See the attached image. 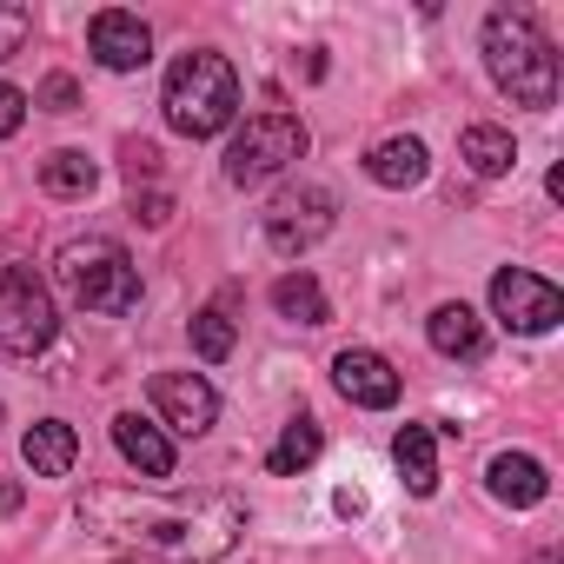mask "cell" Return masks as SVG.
<instances>
[{"label":"cell","mask_w":564,"mask_h":564,"mask_svg":"<svg viewBox=\"0 0 564 564\" xmlns=\"http://www.w3.org/2000/svg\"><path fill=\"white\" fill-rule=\"evenodd\" d=\"M14 511H21V485L0 478V518H14Z\"/></svg>","instance_id":"27"},{"label":"cell","mask_w":564,"mask_h":564,"mask_svg":"<svg viewBox=\"0 0 564 564\" xmlns=\"http://www.w3.org/2000/svg\"><path fill=\"white\" fill-rule=\"evenodd\" d=\"M41 107H47V113H74V107H80L74 74H47V80H41Z\"/></svg>","instance_id":"24"},{"label":"cell","mask_w":564,"mask_h":564,"mask_svg":"<svg viewBox=\"0 0 564 564\" xmlns=\"http://www.w3.org/2000/svg\"><path fill=\"white\" fill-rule=\"evenodd\" d=\"M333 386H339L352 405H366V412L399 405V372H392V359H386V352H366V346H346V352L333 359Z\"/></svg>","instance_id":"11"},{"label":"cell","mask_w":564,"mask_h":564,"mask_svg":"<svg viewBox=\"0 0 564 564\" xmlns=\"http://www.w3.org/2000/svg\"><path fill=\"white\" fill-rule=\"evenodd\" d=\"M153 412H160L173 432L199 438V432L219 419V392H213L199 372H153Z\"/></svg>","instance_id":"9"},{"label":"cell","mask_w":564,"mask_h":564,"mask_svg":"<svg viewBox=\"0 0 564 564\" xmlns=\"http://www.w3.org/2000/svg\"><path fill=\"white\" fill-rule=\"evenodd\" d=\"M54 333H61V313L47 279L34 265H0V352L34 359L54 346Z\"/></svg>","instance_id":"5"},{"label":"cell","mask_w":564,"mask_h":564,"mask_svg":"<svg viewBox=\"0 0 564 564\" xmlns=\"http://www.w3.org/2000/svg\"><path fill=\"white\" fill-rule=\"evenodd\" d=\"M41 186H47L54 199H87V193L100 186V166H94L87 153L61 147V153H47V160H41Z\"/></svg>","instance_id":"21"},{"label":"cell","mask_w":564,"mask_h":564,"mask_svg":"<svg viewBox=\"0 0 564 564\" xmlns=\"http://www.w3.org/2000/svg\"><path fill=\"white\" fill-rule=\"evenodd\" d=\"M458 160H465L478 180H505V173L518 166V147H511L505 127H465V133H458Z\"/></svg>","instance_id":"18"},{"label":"cell","mask_w":564,"mask_h":564,"mask_svg":"<svg viewBox=\"0 0 564 564\" xmlns=\"http://www.w3.org/2000/svg\"><path fill=\"white\" fill-rule=\"evenodd\" d=\"M392 465H399V478H405L412 498H432V491H438V432H432V425H399Z\"/></svg>","instance_id":"14"},{"label":"cell","mask_w":564,"mask_h":564,"mask_svg":"<svg viewBox=\"0 0 564 564\" xmlns=\"http://www.w3.org/2000/svg\"><path fill=\"white\" fill-rule=\"evenodd\" d=\"M193 352H199L206 366H219V359L232 352V319H226L219 306H206V313H193Z\"/></svg>","instance_id":"22"},{"label":"cell","mask_w":564,"mask_h":564,"mask_svg":"<svg viewBox=\"0 0 564 564\" xmlns=\"http://www.w3.org/2000/svg\"><path fill=\"white\" fill-rule=\"evenodd\" d=\"M272 306H279V319H300V326H326L333 319V306H326V293H319L313 272H286L272 286Z\"/></svg>","instance_id":"20"},{"label":"cell","mask_w":564,"mask_h":564,"mask_svg":"<svg viewBox=\"0 0 564 564\" xmlns=\"http://www.w3.org/2000/svg\"><path fill=\"white\" fill-rule=\"evenodd\" d=\"M425 166H432V160H425V140H412V133H405V140H379V147L366 153V180H372V186H386V193L419 186V180H425Z\"/></svg>","instance_id":"15"},{"label":"cell","mask_w":564,"mask_h":564,"mask_svg":"<svg viewBox=\"0 0 564 564\" xmlns=\"http://www.w3.org/2000/svg\"><path fill=\"white\" fill-rule=\"evenodd\" d=\"M293 160H306V127L300 113H252L232 147H226V180L232 186H259L272 173H286Z\"/></svg>","instance_id":"6"},{"label":"cell","mask_w":564,"mask_h":564,"mask_svg":"<svg viewBox=\"0 0 564 564\" xmlns=\"http://www.w3.org/2000/svg\"><path fill=\"white\" fill-rule=\"evenodd\" d=\"M485 485H491V498L511 505V511H531V505L551 491V478H544V465H538L531 452H498L491 471H485Z\"/></svg>","instance_id":"13"},{"label":"cell","mask_w":564,"mask_h":564,"mask_svg":"<svg viewBox=\"0 0 564 564\" xmlns=\"http://www.w3.org/2000/svg\"><path fill=\"white\" fill-rule=\"evenodd\" d=\"M485 67H491V80L518 100V107H551L557 100V54H551V41L538 34V21L531 14H511V8H498V14H485Z\"/></svg>","instance_id":"1"},{"label":"cell","mask_w":564,"mask_h":564,"mask_svg":"<svg viewBox=\"0 0 564 564\" xmlns=\"http://www.w3.org/2000/svg\"><path fill=\"white\" fill-rule=\"evenodd\" d=\"M319 452H326V432H319V419H306V412H300V419H293L286 432H279V438H272V452H265V465H272L279 478H293V471H306V465H313Z\"/></svg>","instance_id":"19"},{"label":"cell","mask_w":564,"mask_h":564,"mask_svg":"<svg viewBox=\"0 0 564 564\" xmlns=\"http://www.w3.org/2000/svg\"><path fill=\"white\" fill-rule=\"evenodd\" d=\"M21 120H28V94L0 80V140H14V133H21Z\"/></svg>","instance_id":"25"},{"label":"cell","mask_w":564,"mask_h":564,"mask_svg":"<svg viewBox=\"0 0 564 564\" xmlns=\"http://www.w3.org/2000/svg\"><path fill=\"white\" fill-rule=\"evenodd\" d=\"M28 34H34V14H28V8H0V61L21 54V47H28Z\"/></svg>","instance_id":"23"},{"label":"cell","mask_w":564,"mask_h":564,"mask_svg":"<svg viewBox=\"0 0 564 564\" xmlns=\"http://www.w3.org/2000/svg\"><path fill=\"white\" fill-rule=\"evenodd\" d=\"M166 127L186 133V140H213L232 127L239 113V74L226 67V54H180L173 74H166Z\"/></svg>","instance_id":"2"},{"label":"cell","mask_w":564,"mask_h":564,"mask_svg":"<svg viewBox=\"0 0 564 564\" xmlns=\"http://www.w3.org/2000/svg\"><path fill=\"white\" fill-rule=\"evenodd\" d=\"M425 333H432V346H438L445 359H478V352H485V319H478L465 300L438 306V313L425 319Z\"/></svg>","instance_id":"17"},{"label":"cell","mask_w":564,"mask_h":564,"mask_svg":"<svg viewBox=\"0 0 564 564\" xmlns=\"http://www.w3.org/2000/svg\"><path fill=\"white\" fill-rule=\"evenodd\" d=\"M239 531H246V511L232 505V498H206V505H193V511H166V518H133V538L140 544H153V551H166V557H180V564H213V557H226L232 544H239Z\"/></svg>","instance_id":"4"},{"label":"cell","mask_w":564,"mask_h":564,"mask_svg":"<svg viewBox=\"0 0 564 564\" xmlns=\"http://www.w3.org/2000/svg\"><path fill=\"white\" fill-rule=\"evenodd\" d=\"M166 213H173V199H166V193H147V199H133V219H147V226H166Z\"/></svg>","instance_id":"26"},{"label":"cell","mask_w":564,"mask_h":564,"mask_svg":"<svg viewBox=\"0 0 564 564\" xmlns=\"http://www.w3.org/2000/svg\"><path fill=\"white\" fill-rule=\"evenodd\" d=\"M333 219H339V193L333 186H286L272 206H265V246L272 252H313L326 232H333Z\"/></svg>","instance_id":"7"},{"label":"cell","mask_w":564,"mask_h":564,"mask_svg":"<svg viewBox=\"0 0 564 564\" xmlns=\"http://www.w3.org/2000/svg\"><path fill=\"white\" fill-rule=\"evenodd\" d=\"M113 445H120V458H127L140 478H173V438H166L153 419L120 412V419H113Z\"/></svg>","instance_id":"12"},{"label":"cell","mask_w":564,"mask_h":564,"mask_svg":"<svg viewBox=\"0 0 564 564\" xmlns=\"http://www.w3.org/2000/svg\"><path fill=\"white\" fill-rule=\"evenodd\" d=\"M491 313H498L511 333L538 339V333H551V326L564 319V293L551 286V279L524 272V265H505V272L491 279Z\"/></svg>","instance_id":"8"},{"label":"cell","mask_w":564,"mask_h":564,"mask_svg":"<svg viewBox=\"0 0 564 564\" xmlns=\"http://www.w3.org/2000/svg\"><path fill=\"white\" fill-rule=\"evenodd\" d=\"M333 505H339V511H346V518H359V511H366V498H359V491H352V485H346V491H339V498H333Z\"/></svg>","instance_id":"28"},{"label":"cell","mask_w":564,"mask_h":564,"mask_svg":"<svg viewBox=\"0 0 564 564\" xmlns=\"http://www.w3.org/2000/svg\"><path fill=\"white\" fill-rule=\"evenodd\" d=\"M21 458H28V471H34V478H67V471H74V458H80V438H74V425H67V419H41V425L21 438Z\"/></svg>","instance_id":"16"},{"label":"cell","mask_w":564,"mask_h":564,"mask_svg":"<svg viewBox=\"0 0 564 564\" xmlns=\"http://www.w3.org/2000/svg\"><path fill=\"white\" fill-rule=\"evenodd\" d=\"M87 47H94V61H100L107 74H140V67L153 61V34H147V21H140V14H120V8L94 14Z\"/></svg>","instance_id":"10"},{"label":"cell","mask_w":564,"mask_h":564,"mask_svg":"<svg viewBox=\"0 0 564 564\" xmlns=\"http://www.w3.org/2000/svg\"><path fill=\"white\" fill-rule=\"evenodd\" d=\"M61 286L74 293V306L80 313H133L140 306V265L127 259V246L120 239H74V246H61Z\"/></svg>","instance_id":"3"}]
</instances>
